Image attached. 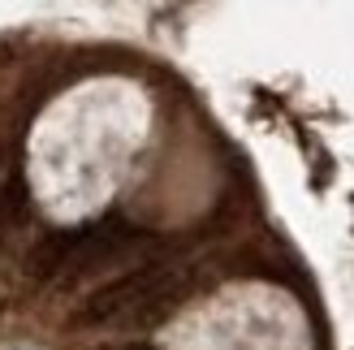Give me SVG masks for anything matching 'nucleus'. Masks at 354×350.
Returning <instances> with one entry per match:
<instances>
[{"mask_svg":"<svg viewBox=\"0 0 354 350\" xmlns=\"http://www.w3.org/2000/svg\"><path fill=\"white\" fill-rule=\"evenodd\" d=\"M69 247H74V230H69V234H52V238H44L39 247L30 251V259H26V268H30L35 282H61V268H65Z\"/></svg>","mask_w":354,"mask_h":350,"instance_id":"obj_3","label":"nucleus"},{"mask_svg":"<svg viewBox=\"0 0 354 350\" xmlns=\"http://www.w3.org/2000/svg\"><path fill=\"white\" fill-rule=\"evenodd\" d=\"M121 350H151V346H143V342H130V346H121Z\"/></svg>","mask_w":354,"mask_h":350,"instance_id":"obj_5","label":"nucleus"},{"mask_svg":"<svg viewBox=\"0 0 354 350\" xmlns=\"http://www.w3.org/2000/svg\"><path fill=\"white\" fill-rule=\"evenodd\" d=\"M143 234L126 221H100V225H86V230H74V247L65 255V268H61V282H78V277L95 273L104 264H113L117 255H126L134 247H143Z\"/></svg>","mask_w":354,"mask_h":350,"instance_id":"obj_2","label":"nucleus"},{"mask_svg":"<svg viewBox=\"0 0 354 350\" xmlns=\"http://www.w3.org/2000/svg\"><path fill=\"white\" fill-rule=\"evenodd\" d=\"M26 208H30V190H26V178L17 173V178H9L0 186V238L26 217Z\"/></svg>","mask_w":354,"mask_h":350,"instance_id":"obj_4","label":"nucleus"},{"mask_svg":"<svg viewBox=\"0 0 354 350\" xmlns=\"http://www.w3.org/2000/svg\"><path fill=\"white\" fill-rule=\"evenodd\" d=\"M0 173H5V147H0Z\"/></svg>","mask_w":354,"mask_h":350,"instance_id":"obj_6","label":"nucleus"},{"mask_svg":"<svg viewBox=\"0 0 354 350\" xmlns=\"http://www.w3.org/2000/svg\"><path fill=\"white\" fill-rule=\"evenodd\" d=\"M182 303V273L169 264H147L138 273H126L121 282L95 290L86 307L78 311V324H109V320H134L156 324Z\"/></svg>","mask_w":354,"mask_h":350,"instance_id":"obj_1","label":"nucleus"}]
</instances>
